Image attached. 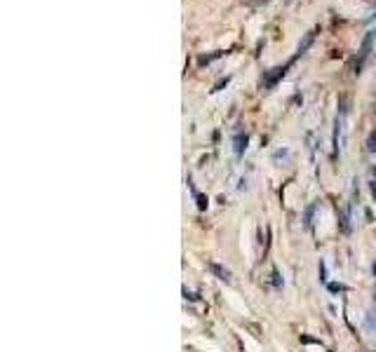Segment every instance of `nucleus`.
<instances>
[{"mask_svg": "<svg viewBox=\"0 0 376 352\" xmlns=\"http://www.w3.org/2000/svg\"><path fill=\"white\" fill-rule=\"evenodd\" d=\"M371 42H374V33H367V38H364V42H362V47H360V59L355 62V73H360L362 66H364V62H367L369 50H371Z\"/></svg>", "mask_w": 376, "mask_h": 352, "instance_id": "1", "label": "nucleus"}, {"mask_svg": "<svg viewBox=\"0 0 376 352\" xmlns=\"http://www.w3.org/2000/svg\"><path fill=\"white\" fill-rule=\"evenodd\" d=\"M315 33H317V28H310V31H308L306 36H303V40H301L299 47H296V54L292 56V62H296L299 56H303V54L308 52V47L313 45V40H315Z\"/></svg>", "mask_w": 376, "mask_h": 352, "instance_id": "2", "label": "nucleus"}, {"mask_svg": "<svg viewBox=\"0 0 376 352\" xmlns=\"http://www.w3.org/2000/svg\"><path fill=\"white\" fill-rule=\"evenodd\" d=\"M292 64H294V62L289 59V62L284 64V66H280V68H273V73H268V76H266V87H273V84H275L280 78H284V73H287V68H289Z\"/></svg>", "mask_w": 376, "mask_h": 352, "instance_id": "3", "label": "nucleus"}, {"mask_svg": "<svg viewBox=\"0 0 376 352\" xmlns=\"http://www.w3.org/2000/svg\"><path fill=\"white\" fill-rule=\"evenodd\" d=\"M209 268H212V272H214L219 280H223V282H228V280H230V272L226 268H221L219 263H209Z\"/></svg>", "mask_w": 376, "mask_h": 352, "instance_id": "4", "label": "nucleus"}, {"mask_svg": "<svg viewBox=\"0 0 376 352\" xmlns=\"http://www.w3.org/2000/svg\"><path fill=\"white\" fill-rule=\"evenodd\" d=\"M245 148H247V134H238V136H235V155L242 158Z\"/></svg>", "mask_w": 376, "mask_h": 352, "instance_id": "5", "label": "nucleus"}, {"mask_svg": "<svg viewBox=\"0 0 376 352\" xmlns=\"http://www.w3.org/2000/svg\"><path fill=\"white\" fill-rule=\"evenodd\" d=\"M369 150H371V153H376V132H371V134H369Z\"/></svg>", "mask_w": 376, "mask_h": 352, "instance_id": "6", "label": "nucleus"}, {"mask_svg": "<svg viewBox=\"0 0 376 352\" xmlns=\"http://www.w3.org/2000/svg\"><path fill=\"white\" fill-rule=\"evenodd\" d=\"M313 212H315V204H310V207L306 209V216H303V218H306V226H310V218H313Z\"/></svg>", "mask_w": 376, "mask_h": 352, "instance_id": "7", "label": "nucleus"}, {"mask_svg": "<svg viewBox=\"0 0 376 352\" xmlns=\"http://www.w3.org/2000/svg\"><path fill=\"white\" fill-rule=\"evenodd\" d=\"M223 84H228V78H223V80H219V82L214 84V90H212V92H219V90H221Z\"/></svg>", "mask_w": 376, "mask_h": 352, "instance_id": "8", "label": "nucleus"}, {"mask_svg": "<svg viewBox=\"0 0 376 352\" xmlns=\"http://www.w3.org/2000/svg\"><path fill=\"white\" fill-rule=\"evenodd\" d=\"M320 280H322V282H327V270H324V263H322V260H320Z\"/></svg>", "mask_w": 376, "mask_h": 352, "instance_id": "9", "label": "nucleus"}, {"mask_svg": "<svg viewBox=\"0 0 376 352\" xmlns=\"http://www.w3.org/2000/svg\"><path fill=\"white\" fill-rule=\"evenodd\" d=\"M374 275H376V263H374Z\"/></svg>", "mask_w": 376, "mask_h": 352, "instance_id": "10", "label": "nucleus"}]
</instances>
